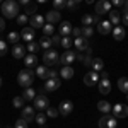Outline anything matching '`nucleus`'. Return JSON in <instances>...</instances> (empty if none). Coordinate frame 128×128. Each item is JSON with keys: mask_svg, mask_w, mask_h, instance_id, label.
Segmentation results:
<instances>
[{"mask_svg": "<svg viewBox=\"0 0 128 128\" xmlns=\"http://www.w3.org/2000/svg\"><path fill=\"white\" fill-rule=\"evenodd\" d=\"M2 14L5 19H14L19 16V2L17 0H5L2 2Z\"/></svg>", "mask_w": 128, "mask_h": 128, "instance_id": "f257e3e1", "label": "nucleus"}, {"mask_svg": "<svg viewBox=\"0 0 128 128\" xmlns=\"http://www.w3.org/2000/svg\"><path fill=\"white\" fill-rule=\"evenodd\" d=\"M34 75H36V72H32L31 68H24L19 72V75H17V82H19L20 87H31L32 86V80H34Z\"/></svg>", "mask_w": 128, "mask_h": 128, "instance_id": "f03ea898", "label": "nucleus"}, {"mask_svg": "<svg viewBox=\"0 0 128 128\" xmlns=\"http://www.w3.org/2000/svg\"><path fill=\"white\" fill-rule=\"evenodd\" d=\"M44 92V87L43 89H40V94L34 98V109H38V111H44V109L50 106V101H48V98L43 94Z\"/></svg>", "mask_w": 128, "mask_h": 128, "instance_id": "7ed1b4c3", "label": "nucleus"}, {"mask_svg": "<svg viewBox=\"0 0 128 128\" xmlns=\"http://www.w3.org/2000/svg\"><path fill=\"white\" fill-rule=\"evenodd\" d=\"M43 62H44V65H50V67L58 65L60 55L55 51V50H46V51H44V55H43Z\"/></svg>", "mask_w": 128, "mask_h": 128, "instance_id": "20e7f679", "label": "nucleus"}, {"mask_svg": "<svg viewBox=\"0 0 128 128\" xmlns=\"http://www.w3.org/2000/svg\"><path fill=\"white\" fill-rule=\"evenodd\" d=\"M116 126H118V121L114 120V116L104 114L99 120V128H116Z\"/></svg>", "mask_w": 128, "mask_h": 128, "instance_id": "39448f33", "label": "nucleus"}, {"mask_svg": "<svg viewBox=\"0 0 128 128\" xmlns=\"http://www.w3.org/2000/svg\"><path fill=\"white\" fill-rule=\"evenodd\" d=\"M96 14L99 16H102V14H109V10H111V2L109 0H99L96 2Z\"/></svg>", "mask_w": 128, "mask_h": 128, "instance_id": "423d86ee", "label": "nucleus"}, {"mask_svg": "<svg viewBox=\"0 0 128 128\" xmlns=\"http://www.w3.org/2000/svg\"><path fill=\"white\" fill-rule=\"evenodd\" d=\"M111 111H113V116L114 118H126L128 116V106L126 104H114Z\"/></svg>", "mask_w": 128, "mask_h": 128, "instance_id": "0eeeda50", "label": "nucleus"}, {"mask_svg": "<svg viewBox=\"0 0 128 128\" xmlns=\"http://www.w3.org/2000/svg\"><path fill=\"white\" fill-rule=\"evenodd\" d=\"M99 80V74L98 72H94V70H89L87 74L84 75V84L89 86V87H92V86H96Z\"/></svg>", "mask_w": 128, "mask_h": 128, "instance_id": "6e6552de", "label": "nucleus"}, {"mask_svg": "<svg viewBox=\"0 0 128 128\" xmlns=\"http://www.w3.org/2000/svg\"><path fill=\"white\" fill-rule=\"evenodd\" d=\"M58 111L62 116H68L70 113L74 111V104H72V101H62L58 106Z\"/></svg>", "mask_w": 128, "mask_h": 128, "instance_id": "1a4fd4ad", "label": "nucleus"}, {"mask_svg": "<svg viewBox=\"0 0 128 128\" xmlns=\"http://www.w3.org/2000/svg\"><path fill=\"white\" fill-rule=\"evenodd\" d=\"M72 24H70L68 20H62L60 22V28H58V34L60 36H70L72 34Z\"/></svg>", "mask_w": 128, "mask_h": 128, "instance_id": "9d476101", "label": "nucleus"}, {"mask_svg": "<svg viewBox=\"0 0 128 128\" xmlns=\"http://www.w3.org/2000/svg\"><path fill=\"white\" fill-rule=\"evenodd\" d=\"M58 89H60V79H46V82H44V90L55 92Z\"/></svg>", "mask_w": 128, "mask_h": 128, "instance_id": "9b49d317", "label": "nucleus"}, {"mask_svg": "<svg viewBox=\"0 0 128 128\" xmlns=\"http://www.w3.org/2000/svg\"><path fill=\"white\" fill-rule=\"evenodd\" d=\"M22 118L26 120L28 123L32 121V120L36 118V113H34V106H24L22 108Z\"/></svg>", "mask_w": 128, "mask_h": 128, "instance_id": "f8f14e48", "label": "nucleus"}, {"mask_svg": "<svg viewBox=\"0 0 128 128\" xmlns=\"http://www.w3.org/2000/svg\"><path fill=\"white\" fill-rule=\"evenodd\" d=\"M31 26H32V29H43V26H44V17L40 16V14L32 16V17H31Z\"/></svg>", "mask_w": 128, "mask_h": 128, "instance_id": "ddd939ff", "label": "nucleus"}, {"mask_svg": "<svg viewBox=\"0 0 128 128\" xmlns=\"http://www.w3.org/2000/svg\"><path fill=\"white\" fill-rule=\"evenodd\" d=\"M20 38L24 41H28V43H31V41H34V29L32 28H24V29L20 31Z\"/></svg>", "mask_w": 128, "mask_h": 128, "instance_id": "4468645a", "label": "nucleus"}, {"mask_svg": "<svg viewBox=\"0 0 128 128\" xmlns=\"http://www.w3.org/2000/svg\"><path fill=\"white\" fill-rule=\"evenodd\" d=\"M44 20L48 24H56V22H60V10H50L48 14H46V17H44Z\"/></svg>", "mask_w": 128, "mask_h": 128, "instance_id": "2eb2a0df", "label": "nucleus"}, {"mask_svg": "<svg viewBox=\"0 0 128 128\" xmlns=\"http://www.w3.org/2000/svg\"><path fill=\"white\" fill-rule=\"evenodd\" d=\"M74 60H75V53L74 51H65L60 56V63L62 65H70V63H74Z\"/></svg>", "mask_w": 128, "mask_h": 128, "instance_id": "dca6fc26", "label": "nucleus"}, {"mask_svg": "<svg viewBox=\"0 0 128 128\" xmlns=\"http://www.w3.org/2000/svg\"><path fill=\"white\" fill-rule=\"evenodd\" d=\"M113 24L109 22V20H101L98 24V31L101 32V34H109L111 31H113V28H111Z\"/></svg>", "mask_w": 128, "mask_h": 128, "instance_id": "f3484780", "label": "nucleus"}, {"mask_svg": "<svg viewBox=\"0 0 128 128\" xmlns=\"http://www.w3.org/2000/svg\"><path fill=\"white\" fill-rule=\"evenodd\" d=\"M24 65H26V68L38 67V56H36V55H32V53H29L28 56H24Z\"/></svg>", "mask_w": 128, "mask_h": 128, "instance_id": "a211bd4d", "label": "nucleus"}, {"mask_svg": "<svg viewBox=\"0 0 128 128\" xmlns=\"http://www.w3.org/2000/svg\"><path fill=\"white\" fill-rule=\"evenodd\" d=\"M24 55H26V48H24L22 44H16V46L12 48V56H14L16 60L24 58Z\"/></svg>", "mask_w": 128, "mask_h": 128, "instance_id": "6ab92c4d", "label": "nucleus"}, {"mask_svg": "<svg viewBox=\"0 0 128 128\" xmlns=\"http://www.w3.org/2000/svg\"><path fill=\"white\" fill-rule=\"evenodd\" d=\"M113 32V38L116 41H121L123 38H125V34H126V31H125V28L123 26H114V29L111 31Z\"/></svg>", "mask_w": 128, "mask_h": 128, "instance_id": "aec40b11", "label": "nucleus"}, {"mask_svg": "<svg viewBox=\"0 0 128 128\" xmlns=\"http://www.w3.org/2000/svg\"><path fill=\"white\" fill-rule=\"evenodd\" d=\"M99 92L101 94H109L111 92V82H109V79H101V82H99Z\"/></svg>", "mask_w": 128, "mask_h": 128, "instance_id": "412c9836", "label": "nucleus"}, {"mask_svg": "<svg viewBox=\"0 0 128 128\" xmlns=\"http://www.w3.org/2000/svg\"><path fill=\"white\" fill-rule=\"evenodd\" d=\"M74 44H75L77 51H86V50L89 48L87 40H86V38H75V40H74Z\"/></svg>", "mask_w": 128, "mask_h": 128, "instance_id": "4be33fe9", "label": "nucleus"}, {"mask_svg": "<svg viewBox=\"0 0 128 128\" xmlns=\"http://www.w3.org/2000/svg\"><path fill=\"white\" fill-rule=\"evenodd\" d=\"M74 68L70 67V65H63L62 67V70H60V75H62V79H72L74 77Z\"/></svg>", "mask_w": 128, "mask_h": 128, "instance_id": "5701e85b", "label": "nucleus"}, {"mask_svg": "<svg viewBox=\"0 0 128 128\" xmlns=\"http://www.w3.org/2000/svg\"><path fill=\"white\" fill-rule=\"evenodd\" d=\"M36 96H38V94H36V90H34L32 87H26V89H24V92H22V98L26 99V101H32Z\"/></svg>", "mask_w": 128, "mask_h": 128, "instance_id": "b1692460", "label": "nucleus"}, {"mask_svg": "<svg viewBox=\"0 0 128 128\" xmlns=\"http://www.w3.org/2000/svg\"><path fill=\"white\" fill-rule=\"evenodd\" d=\"M98 109L101 111V113H104V114H108L109 111L113 109V106L109 104L108 101H99V102H98Z\"/></svg>", "mask_w": 128, "mask_h": 128, "instance_id": "393cba45", "label": "nucleus"}, {"mask_svg": "<svg viewBox=\"0 0 128 128\" xmlns=\"http://www.w3.org/2000/svg\"><path fill=\"white\" fill-rule=\"evenodd\" d=\"M36 10H38V4H32V2H31V4H28V5L24 7V14L32 17V16H36Z\"/></svg>", "mask_w": 128, "mask_h": 128, "instance_id": "a878e982", "label": "nucleus"}, {"mask_svg": "<svg viewBox=\"0 0 128 128\" xmlns=\"http://www.w3.org/2000/svg\"><path fill=\"white\" fill-rule=\"evenodd\" d=\"M121 16H120V10H109V22L111 24H120Z\"/></svg>", "mask_w": 128, "mask_h": 128, "instance_id": "bb28decb", "label": "nucleus"}, {"mask_svg": "<svg viewBox=\"0 0 128 128\" xmlns=\"http://www.w3.org/2000/svg\"><path fill=\"white\" fill-rule=\"evenodd\" d=\"M36 75L40 79H48V68H46V65H38L36 67Z\"/></svg>", "mask_w": 128, "mask_h": 128, "instance_id": "cd10ccee", "label": "nucleus"}, {"mask_svg": "<svg viewBox=\"0 0 128 128\" xmlns=\"http://www.w3.org/2000/svg\"><path fill=\"white\" fill-rule=\"evenodd\" d=\"M72 44H74V40H72L70 36H62V41H60V46H62V48L68 50Z\"/></svg>", "mask_w": 128, "mask_h": 128, "instance_id": "c85d7f7f", "label": "nucleus"}, {"mask_svg": "<svg viewBox=\"0 0 128 128\" xmlns=\"http://www.w3.org/2000/svg\"><path fill=\"white\" fill-rule=\"evenodd\" d=\"M118 89L121 90V92L128 94V79L126 77H121V79L118 80Z\"/></svg>", "mask_w": 128, "mask_h": 128, "instance_id": "c756f323", "label": "nucleus"}, {"mask_svg": "<svg viewBox=\"0 0 128 128\" xmlns=\"http://www.w3.org/2000/svg\"><path fill=\"white\" fill-rule=\"evenodd\" d=\"M40 46L44 50H50L51 46H53V43H51V38L50 36H44V38H41L40 40Z\"/></svg>", "mask_w": 128, "mask_h": 128, "instance_id": "7c9ffc66", "label": "nucleus"}, {"mask_svg": "<svg viewBox=\"0 0 128 128\" xmlns=\"http://www.w3.org/2000/svg\"><path fill=\"white\" fill-rule=\"evenodd\" d=\"M19 40H20V34L17 31H12V32H9V36H7V41L9 43H14V44H17Z\"/></svg>", "mask_w": 128, "mask_h": 128, "instance_id": "2f4dec72", "label": "nucleus"}, {"mask_svg": "<svg viewBox=\"0 0 128 128\" xmlns=\"http://www.w3.org/2000/svg\"><path fill=\"white\" fill-rule=\"evenodd\" d=\"M90 67H92V70H94V72H99V70H102L104 63H102V60H101V58H94Z\"/></svg>", "mask_w": 128, "mask_h": 128, "instance_id": "473e14b6", "label": "nucleus"}, {"mask_svg": "<svg viewBox=\"0 0 128 128\" xmlns=\"http://www.w3.org/2000/svg\"><path fill=\"white\" fill-rule=\"evenodd\" d=\"M53 7H55V10L67 9V0H53Z\"/></svg>", "mask_w": 128, "mask_h": 128, "instance_id": "72a5a7b5", "label": "nucleus"}, {"mask_svg": "<svg viewBox=\"0 0 128 128\" xmlns=\"http://www.w3.org/2000/svg\"><path fill=\"white\" fill-rule=\"evenodd\" d=\"M24 101H26V99L22 98V96H20V98H19V96H16V98L12 99V104H14V108L19 109V108H24Z\"/></svg>", "mask_w": 128, "mask_h": 128, "instance_id": "f704fd0d", "label": "nucleus"}, {"mask_svg": "<svg viewBox=\"0 0 128 128\" xmlns=\"http://www.w3.org/2000/svg\"><path fill=\"white\" fill-rule=\"evenodd\" d=\"M82 24H84V26H92V24H94V14H92V16H90V14L82 16Z\"/></svg>", "mask_w": 128, "mask_h": 128, "instance_id": "c9c22d12", "label": "nucleus"}, {"mask_svg": "<svg viewBox=\"0 0 128 128\" xmlns=\"http://www.w3.org/2000/svg\"><path fill=\"white\" fill-rule=\"evenodd\" d=\"M92 34H94L92 26H84V28H82V38H86V40H87V38H90Z\"/></svg>", "mask_w": 128, "mask_h": 128, "instance_id": "e433bc0d", "label": "nucleus"}, {"mask_svg": "<svg viewBox=\"0 0 128 128\" xmlns=\"http://www.w3.org/2000/svg\"><path fill=\"white\" fill-rule=\"evenodd\" d=\"M43 32H44V36H53L55 26H53V24H44V26H43Z\"/></svg>", "mask_w": 128, "mask_h": 128, "instance_id": "4c0bfd02", "label": "nucleus"}, {"mask_svg": "<svg viewBox=\"0 0 128 128\" xmlns=\"http://www.w3.org/2000/svg\"><path fill=\"white\" fill-rule=\"evenodd\" d=\"M40 43H34V41H31V43H28V51H31L32 55H36V51L40 50Z\"/></svg>", "mask_w": 128, "mask_h": 128, "instance_id": "58836bf2", "label": "nucleus"}, {"mask_svg": "<svg viewBox=\"0 0 128 128\" xmlns=\"http://www.w3.org/2000/svg\"><path fill=\"white\" fill-rule=\"evenodd\" d=\"M60 114V111L56 108H46V116H48V118H56V116H58Z\"/></svg>", "mask_w": 128, "mask_h": 128, "instance_id": "ea45409f", "label": "nucleus"}, {"mask_svg": "<svg viewBox=\"0 0 128 128\" xmlns=\"http://www.w3.org/2000/svg\"><path fill=\"white\" fill-rule=\"evenodd\" d=\"M34 121H36V123H38L40 126H43V125L46 123V114H44V113H40V114H36Z\"/></svg>", "mask_w": 128, "mask_h": 128, "instance_id": "a19ab883", "label": "nucleus"}, {"mask_svg": "<svg viewBox=\"0 0 128 128\" xmlns=\"http://www.w3.org/2000/svg\"><path fill=\"white\" fill-rule=\"evenodd\" d=\"M82 0H67V9H70V10H74L77 5H79Z\"/></svg>", "mask_w": 128, "mask_h": 128, "instance_id": "79ce46f5", "label": "nucleus"}, {"mask_svg": "<svg viewBox=\"0 0 128 128\" xmlns=\"http://www.w3.org/2000/svg\"><path fill=\"white\" fill-rule=\"evenodd\" d=\"M14 128H28V121H26L24 118L17 120V121H16V126H14Z\"/></svg>", "mask_w": 128, "mask_h": 128, "instance_id": "37998d69", "label": "nucleus"}, {"mask_svg": "<svg viewBox=\"0 0 128 128\" xmlns=\"http://www.w3.org/2000/svg\"><path fill=\"white\" fill-rule=\"evenodd\" d=\"M28 17L29 16H26V14H19L17 16V24H28Z\"/></svg>", "mask_w": 128, "mask_h": 128, "instance_id": "c03bdc74", "label": "nucleus"}, {"mask_svg": "<svg viewBox=\"0 0 128 128\" xmlns=\"http://www.w3.org/2000/svg\"><path fill=\"white\" fill-rule=\"evenodd\" d=\"M7 53V43L4 40H0V56H4Z\"/></svg>", "mask_w": 128, "mask_h": 128, "instance_id": "a18cd8bd", "label": "nucleus"}, {"mask_svg": "<svg viewBox=\"0 0 128 128\" xmlns=\"http://www.w3.org/2000/svg\"><path fill=\"white\" fill-rule=\"evenodd\" d=\"M51 38V43H53V46H58L60 41H62V36L60 34H55V36H50Z\"/></svg>", "mask_w": 128, "mask_h": 128, "instance_id": "49530a36", "label": "nucleus"}, {"mask_svg": "<svg viewBox=\"0 0 128 128\" xmlns=\"http://www.w3.org/2000/svg\"><path fill=\"white\" fill-rule=\"evenodd\" d=\"M92 56H90V55H87V53H86V58H84V62H82V63H84V65H86V67H90V65H92Z\"/></svg>", "mask_w": 128, "mask_h": 128, "instance_id": "de8ad7c7", "label": "nucleus"}, {"mask_svg": "<svg viewBox=\"0 0 128 128\" xmlns=\"http://www.w3.org/2000/svg\"><path fill=\"white\" fill-rule=\"evenodd\" d=\"M48 79H58V72L55 68H50L48 70Z\"/></svg>", "mask_w": 128, "mask_h": 128, "instance_id": "09e8293b", "label": "nucleus"}, {"mask_svg": "<svg viewBox=\"0 0 128 128\" xmlns=\"http://www.w3.org/2000/svg\"><path fill=\"white\" fill-rule=\"evenodd\" d=\"M72 34H74L75 38H82V28H74V29H72Z\"/></svg>", "mask_w": 128, "mask_h": 128, "instance_id": "8fccbe9b", "label": "nucleus"}, {"mask_svg": "<svg viewBox=\"0 0 128 128\" xmlns=\"http://www.w3.org/2000/svg\"><path fill=\"white\" fill-rule=\"evenodd\" d=\"M121 20H123V24H126V26H128V10H123V14H121Z\"/></svg>", "mask_w": 128, "mask_h": 128, "instance_id": "3c124183", "label": "nucleus"}, {"mask_svg": "<svg viewBox=\"0 0 128 128\" xmlns=\"http://www.w3.org/2000/svg\"><path fill=\"white\" fill-rule=\"evenodd\" d=\"M84 58H86V53L84 51H80V53L75 55V60H79V62H84Z\"/></svg>", "mask_w": 128, "mask_h": 128, "instance_id": "603ef678", "label": "nucleus"}, {"mask_svg": "<svg viewBox=\"0 0 128 128\" xmlns=\"http://www.w3.org/2000/svg\"><path fill=\"white\" fill-rule=\"evenodd\" d=\"M111 5H114V7H123V0H111Z\"/></svg>", "mask_w": 128, "mask_h": 128, "instance_id": "864d4df0", "label": "nucleus"}, {"mask_svg": "<svg viewBox=\"0 0 128 128\" xmlns=\"http://www.w3.org/2000/svg\"><path fill=\"white\" fill-rule=\"evenodd\" d=\"M5 29V17H0V32Z\"/></svg>", "mask_w": 128, "mask_h": 128, "instance_id": "5fc2aeb1", "label": "nucleus"}, {"mask_svg": "<svg viewBox=\"0 0 128 128\" xmlns=\"http://www.w3.org/2000/svg\"><path fill=\"white\" fill-rule=\"evenodd\" d=\"M101 22V16L99 14H94V24H99Z\"/></svg>", "mask_w": 128, "mask_h": 128, "instance_id": "6e6d98bb", "label": "nucleus"}, {"mask_svg": "<svg viewBox=\"0 0 128 128\" xmlns=\"http://www.w3.org/2000/svg\"><path fill=\"white\" fill-rule=\"evenodd\" d=\"M17 2H19L20 5H24V7H26L28 4H31V2H32V0H17Z\"/></svg>", "mask_w": 128, "mask_h": 128, "instance_id": "4d7b16f0", "label": "nucleus"}, {"mask_svg": "<svg viewBox=\"0 0 128 128\" xmlns=\"http://www.w3.org/2000/svg\"><path fill=\"white\" fill-rule=\"evenodd\" d=\"M123 10H128V0H123V7H121Z\"/></svg>", "mask_w": 128, "mask_h": 128, "instance_id": "13d9d810", "label": "nucleus"}, {"mask_svg": "<svg viewBox=\"0 0 128 128\" xmlns=\"http://www.w3.org/2000/svg\"><path fill=\"white\" fill-rule=\"evenodd\" d=\"M101 79H108V72H102L101 74Z\"/></svg>", "mask_w": 128, "mask_h": 128, "instance_id": "bf43d9fd", "label": "nucleus"}, {"mask_svg": "<svg viewBox=\"0 0 128 128\" xmlns=\"http://www.w3.org/2000/svg\"><path fill=\"white\" fill-rule=\"evenodd\" d=\"M38 4H44V2H48V0H36Z\"/></svg>", "mask_w": 128, "mask_h": 128, "instance_id": "052dcab7", "label": "nucleus"}, {"mask_svg": "<svg viewBox=\"0 0 128 128\" xmlns=\"http://www.w3.org/2000/svg\"><path fill=\"white\" fill-rule=\"evenodd\" d=\"M86 2H87V4H92V2H96V0H86Z\"/></svg>", "mask_w": 128, "mask_h": 128, "instance_id": "680f3d73", "label": "nucleus"}, {"mask_svg": "<svg viewBox=\"0 0 128 128\" xmlns=\"http://www.w3.org/2000/svg\"><path fill=\"white\" fill-rule=\"evenodd\" d=\"M0 87H2V77H0Z\"/></svg>", "mask_w": 128, "mask_h": 128, "instance_id": "e2e57ef3", "label": "nucleus"}, {"mask_svg": "<svg viewBox=\"0 0 128 128\" xmlns=\"http://www.w3.org/2000/svg\"><path fill=\"white\" fill-rule=\"evenodd\" d=\"M2 2H4V0H0V4H2Z\"/></svg>", "mask_w": 128, "mask_h": 128, "instance_id": "0e129e2a", "label": "nucleus"}, {"mask_svg": "<svg viewBox=\"0 0 128 128\" xmlns=\"http://www.w3.org/2000/svg\"><path fill=\"white\" fill-rule=\"evenodd\" d=\"M126 99H128V94H126Z\"/></svg>", "mask_w": 128, "mask_h": 128, "instance_id": "69168bd1", "label": "nucleus"}, {"mask_svg": "<svg viewBox=\"0 0 128 128\" xmlns=\"http://www.w3.org/2000/svg\"><path fill=\"white\" fill-rule=\"evenodd\" d=\"M7 128H10V126H7Z\"/></svg>", "mask_w": 128, "mask_h": 128, "instance_id": "338daca9", "label": "nucleus"}, {"mask_svg": "<svg viewBox=\"0 0 128 128\" xmlns=\"http://www.w3.org/2000/svg\"><path fill=\"white\" fill-rule=\"evenodd\" d=\"M40 128H43V126H40Z\"/></svg>", "mask_w": 128, "mask_h": 128, "instance_id": "774afa93", "label": "nucleus"}]
</instances>
